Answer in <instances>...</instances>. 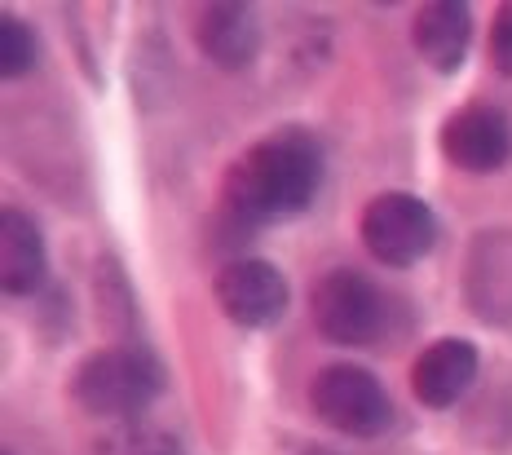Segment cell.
<instances>
[{
	"mask_svg": "<svg viewBox=\"0 0 512 455\" xmlns=\"http://www.w3.org/2000/svg\"><path fill=\"white\" fill-rule=\"evenodd\" d=\"M323 182V151L305 129H279L243 151L221 186V217L239 235L296 217Z\"/></svg>",
	"mask_w": 512,
	"mask_h": 455,
	"instance_id": "6da1fadb",
	"label": "cell"
},
{
	"mask_svg": "<svg viewBox=\"0 0 512 455\" xmlns=\"http://www.w3.org/2000/svg\"><path fill=\"white\" fill-rule=\"evenodd\" d=\"M159 389H164V367H159L151 349L137 341L98 349L71 376V398L89 416H106V420H124L133 411L151 407Z\"/></svg>",
	"mask_w": 512,
	"mask_h": 455,
	"instance_id": "7a4b0ae2",
	"label": "cell"
},
{
	"mask_svg": "<svg viewBox=\"0 0 512 455\" xmlns=\"http://www.w3.org/2000/svg\"><path fill=\"white\" fill-rule=\"evenodd\" d=\"M309 407L323 425H332L345 438H376L393 420V402L384 394V385L367 367L354 363L323 367L309 385Z\"/></svg>",
	"mask_w": 512,
	"mask_h": 455,
	"instance_id": "3957f363",
	"label": "cell"
},
{
	"mask_svg": "<svg viewBox=\"0 0 512 455\" xmlns=\"http://www.w3.org/2000/svg\"><path fill=\"white\" fill-rule=\"evenodd\" d=\"M362 243L380 266H415L433 252L437 243V217L424 199L407 195V190H384L367 208H362Z\"/></svg>",
	"mask_w": 512,
	"mask_h": 455,
	"instance_id": "277c9868",
	"label": "cell"
},
{
	"mask_svg": "<svg viewBox=\"0 0 512 455\" xmlns=\"http://www.w3.org/2000/svg\"><path fill=\"white\" fill-rule=\"evenodd\" d=\"M318 332L332 345H371L384 327V296L367 274L336 266L309 292Z\"/></svg>",
	"mask_w": 512,
	"mask_h": 455,
	"instance_id": "5b68a950",
	"label": "cell"
},
{
	"mask_svg": "<svg viewBox=\"0 0 512 455\" xmlns=\"http://www.w3.org/2000/svg\"><path fill=\"white\" fill-rule=\"evenodd\" d=\"M217 301L230 323L270 327L287 314V279L261 257H234L217 274Z\"/></svg>",
	"mask_w": 512,
	"mask_h": 455,
	"instance_id": "8992f818",
	"label": "cell"
},
{
	"mask_svg": "<svg viewBox=\"0 0 512 455\" xmlns=\"http://www.w3.org/2000/svg\"><path fill=\"white\" fill-rule=\"evenodd\" d=\"M508 151L512 129L495 107H464L442 124V155L464 173H490L508 160Z\"/></svg>",
	"mask_w": 512,
	"mask_h": 455,
	"instance_id": "52a82bcc",
	"label": "cell"
},
{
	"mask_svg": "<svg viewBox=\"0 0 512 455\" xmlns=\"http://www.w3.org/2000/svg\"><path fill=\"white\" fill-rule=\"evenodd\" d=\"M477 376V349L460 341V336H442L415 358L411 367V394L424 407H451L468 394Z\"/></svg>",
	"mask_w": 512,
	"mask_h": 455,
	"instance_id": "ba28073f",
	"label": "cell"
},
{
	"mask_svg": "<svg viewBox=\"0 0 512 455\" xmlns=\"http://www.w3.org/2000/svg\"><path fill=\"white\" fill-rule=\"evenodd\" d=\"M468 36H473V18H468V5H455V0H433V5H424L411 27V40H415V49H420V58L429 62L433 71H442V76L464 67Z\"/></svg>",
	"mask_w": 512,
	"mask_h": 455,
	"instance_id": "9c48e42d",
	"label": "cell"
},
{
	"mask_svg": "<svg viewBox=\"0 0 512 455\" xmlns=\"http://www.w3.org/2000/svg\"><path fill=\"white\" fill-rule=\"evenodd\" d=\"M45 239L40 226L18 208L0 213V288L9 296H27L45 283Z\"/></svg>",
	"mask_w": 512,
	"mask_h": 455,
	"instance_id": "30bf717a",
	"label": "cell"
},
{
	"mask_svg": "<svg viewBox=\"0 0 512 455\" xmlns=\"http://www.w3.org/2000/svg\"><path fill=\"white\" fill-rule=\"evenodd\" d=\"M195 40L204 49L208 62L226 71H239L248 67L261 49V27H256V14L243 5H208L199 14V27H195Z\"/></svg>",
	"mask_w": 512,
	"mask_h": 455,
	"instance_id": "8fae6325",
	"label": "cell"
},
{
	"mask_svg": "<svg viewBox=\"0 0 512 455\" xmlns=\"http://www.w3.org/2000/svg\"><path fill=\"white\" fill-rule=\"evenodd\" d=\"M98 455H186L168 429L146 420H120L98 438Z\"/></svg>",
	"mask_w": 512,
	"mask_h": 455,
	"instance_id": "7c38bea8",
	"label": "cell"
},
{
	"mask_svg": "<svg viewBox=\"0 0 512 455\" xmlns=\"http://www.w3.org/2000/svg\"><path fill=\"white\" fill-rule=\"evenodd\" d=\"M36 58H40V45H36V36H31V27L18 23L14 14H5L0 18V76L5 80L27 76V71L36 67Z\"/></svg>",
	"mask_w": 512,
	"mask_h": 455,
	"instance_id": "4fadbf2b",
	"label": "cell"
},
{
	"mask_svg": "<svg viewBox=\"0 0 512 455\" xmlns=\"http://www.w3.org/2000/svg\"><path fill=\"white\" fill-rule=\"evenodd\" d=\"M490 62H495V71H504L512 80V5H504L495 14V27H490Z\"/></svg>",
	"mask_w": 512,
	"mask_h": 455,
	"instance_id": "5bb4252c",
	"label": "cell"
}]
</instances>
